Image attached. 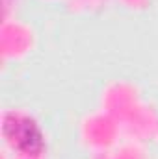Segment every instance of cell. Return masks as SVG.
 <instances>
[{
    "label": "cell",
    "mask_w": 158,
    "mask_h": 159,
    "mask_svg": "<svg viewBox=\"0 0 158 159\" xmlns=\"http://www.w3.org/2000/svg\"><path fill=\"white\" fill-rule=\"evenodd\" d=\"M4 133L9 143L22 152H37L43 144L37 126L26 117L9 115L4 124Z\"/></svg>",
    "instance_id": "obj_1"
}]
</instances>
